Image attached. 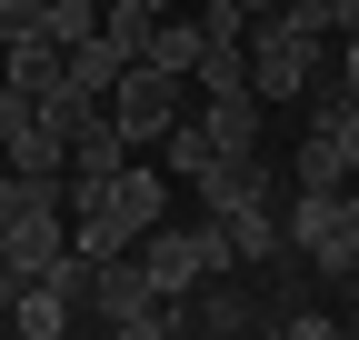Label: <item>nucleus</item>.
<instances>
[{"label":"nucleus","instance_id":"obj_8","mask_svg":"<svg viewBox=\"0 0 359 340\" xmlns=\"http://www.w3.org/2000/svg\"><path fill=\"white\" fill-rule=\"evenodd\" d=\"M359 170L339 150V131H320V120H299V150H290V190H349Z\"/></svg>","mask_w":359,"mask_h":340},{"label":"nucleus","instance_id":"obj_14","mask_svg":"<svg viewBox=\"0 0 359 340\" xmlns=\"http://www.w3.org/2000/svg\"><path fill=\"white\" fill-rule=\"evenodd\" d=\"M150 30H160V11H150V0H100V40H120L130 60L150 51Z\"/></svg>","mask_w":359,"mask_h":340},{"label":"nucleus","instance_id":"obj_13","mask_svg":"<svg viewBox=\"0 0 359 340\" xmlns=\"http://www.w3.org/2000/svg\"><path fill=\"white\" fill-rule=\"evenodd\" d=\"M90 30H100V0H40V20H30V40H50V51H70Z\"/></svg>","mask_w":359,"mask_h":340},{"label":"nucleus","instance_id":"obj_6","mask_svg":"<svg viewBox=\"0 0 359 340\" xmlns=\"http://www.w3.org/2000/svg\"><path fill=\"white\" fill-rule=\"evenodd\" d=\"M280 210H290V200H240V210H210V221L230 230V250H240V270H259V261H280V250H290V230H280Z\"/></svg>","mask_w":359,"mask_h":340},{"label":"nucleus","instance_id":"obj_15","mask_svg":"<svg viewBox=\"0 0 359 340\" xmlns=\"http://www.w3.org/2000/svg\"><path fill=\"white\" fill-rule=\"evenodd\" d=\"M0 160L20 170V181H50V170H60V131H40V120H30L20 140H0Z\"/></svg>","mask_w":359,"mask_h":340},{"label":"nucleus","instance_id":"obj_9","mask_svg":"<svg viewBox=\"0 0 359 340\" xmlns=\"http://www.w3.org/2000/svg\"><path fill=\"white\" fill-rule=\"evenodd\" d=\"M120 70H130V51H120V40H100V30L60 51V80H70L80 100H110V80H120Z\"/></svg>","mask_w":359,"mask_h":340},{"label":"nucleus","instance_id":"obj_21","mask_svg":"<svg viewBox=\"0 0 359 340\" xmlns=\"http://www.w3.org/2000/svg\"><path fill=\"white\" fill-rule=\"evenodd\" d=\"M150 11H180V0H150Z\"/></svg>","mask_w":359,"mask_h":340},{"label":"nucleus","instance_id":"obj_16","mask_svg":"<svg viewBox=\"0 0 359 340\" xmlns=\"http://www.w3.org/2000/svg\"><path fill=\"white\" fill-rule=\"evenodd\" d=\"M200 40H210V51H240V40H250V11H240V0H200Z\"/></svg>","mask_w":359,"mask_h":340},{"label":"nucleus","instance_id":"obj_10","mask_svg":"<svg viewBox=\"0 0 359 340\" xmlns=\"http://www.w3.org/2000/svg\"><path fill=\"white\" fill-rule=\"evenodd\" d=\"M150 70H170V80H200V60H210V40H200V20L190 11H160V30H150V51H140Z\"/></svg>","mask_w":359,"mask_h":340},{"label":"nucleus","instance_id":"obj_19","mask_svg":"<svg viewBox=\"0 0 359 340\" xmlns=\"http://www.w3.org/2000/svg\"><path fill=\"white\" fill-rule=\"evenodd\" d=\"M330 131H339V150H349V170H359V100H349V110L330 120Z\"/></svg>","mask_w":359,"mask_h":340},{"label":"nucleus","instance_id":"obj_2","mask_svg":"<svg viewBox=\"0 0 359 340\" xmlns=\"http://www.w3.org/2000/svg\"><path fill=\"white\" fill-rule=\"evenodd\" d=\"M180 110H190V80H170V70H150V60H130V70L110 80V120L130 131V150H150Z\"/></svg>","mask_w":359,"mask_h":340},{"label":"nucleus","instance_id":"obj_1","mask_svg":"<svg viewBox=\"0 0 359 340\" xmlns=\"http://www.w3.org/2000/svg\"><path fill=\"white\" fill-rule=\"evenodd\" d=\"M80 320H100V330H120V340H160V330H180V301H160V290H150L140 250H110V261H90Z\"/></svg>","mask_w":359,"mask_h":340},{"label":"nucleus","instance_id":"obj_11","mask_svg":"<svg viewBox=\"0 0 359 340\" xmlns=\"http://www.w3.org/2000/svg\"><path fill=\"white\" fill-rule=\"evenodd\" d=\"M70 320H80V301H70L60 280H20V290H11V330H30V340H60Z\"/></svg>","mask_w":359,"mask_h":340},{"label":"nucleus","instance_id":"obj_17","mask_svg":"<svg viewBox=\"0 0 359 340\" xmlns=\"http://www.w3.org/2000/svg\"><path fill=\"white\" fill-rule=\"evenodd\" d=\"M309 11H320V30H330V40H349V30H359V0H309Z\"/></svg>","mask_w":359,"mask_h":340},{"label":"nucleus","instance_id":"obj_20","mask_svg":"<svg viewBox=\"0 0 359 340\" xmlns=\"http://www.w3.org/2000/svg\"><path fill=\"white\" fill-rule=\"evenodd\" d=\"M240 11H250V20H259V11H280V0H240Z\"/></svg>","mask_w":359,"mask_h":340},{"label":"nucleus","instance_id":"obj_7","mask_svg":"<svg viewBox=\"0 0 359 340\" xmlns=\"http://www.w3.org/2000/svg\"><path fill=\"white\" fill-rule=\"evenodd\" d=\"M110 210H120V221H130V230H150V221H170V170H160V160H140V150H130V160L110 170Z\"/></svg>","mask_w":359,"mask_h":340},{"label":"nucleus","instance_id":"obj_12","mask_svg":"<svg viewBox=\"0 0 359 340\" xmlns=\"http://www.w3.org/2000/svg\"><path fill=\"white\" fill-rule=\"evenodd\" d=\"M0 80H11L20 100H40V91H60V51H50V40H11V51H0Z\"/></svg>","mask_w":359,"mask_h":340},{"label":"nucleus","instance_id":"obj_5","mask_svg":"<svg viewBox=\"0 0 359 340\" xmlns=\"http://www.w3.org/2000/svg\"><path fill=\"white\" fill-rule=\"evenodd\" d=\"M120 160H130V131L110 120V100H90L70 120V140H60V170H70V181H110Z\"/></svg>","mask_w":359,"mask_h":340},{"label":"nucleus","instance_id":"obj_18","mask_svg":"<svg viewBox=\"0 0 359 340\" xmlns=\"http://www.w3.org/2000/svg\"><path fill=\"white\" fill-rule=\"evenodd\" d=\"M330 70H339V80H349V100H359V30H349V40H339V60H330Z\"/></svg>","mask_w":359,"mask_h":340},{"label":"nucleus","instance_id":"obj_3","mask_svg":"<svg viewBox=\"0 0 359 340\" xmlns=\"http://www.w3.org/2000/svg\"><path fill=\"white\" fill-rule=\"evenodd\" d=\"M180 330H200V340L269 330V290H259V280H240V270H219V280H200L190 301H180Z\"/></svg>","mask_w":359,"mask_h":340},{"label":"nucleus","instance_id":"obj_4","mask_svg":"<svg viewBox=\"0 0 359 340\" xmlns=\"http://www.w3.org/2000/svg\"><path fill=\"white\" fill-rule=\"evenodd\" d=\"M200 131L219 140V150H259V131H269V100L250 91V80H200Z\"/></svg>","mask_w":359,"mask_h":340}]
</instances>
